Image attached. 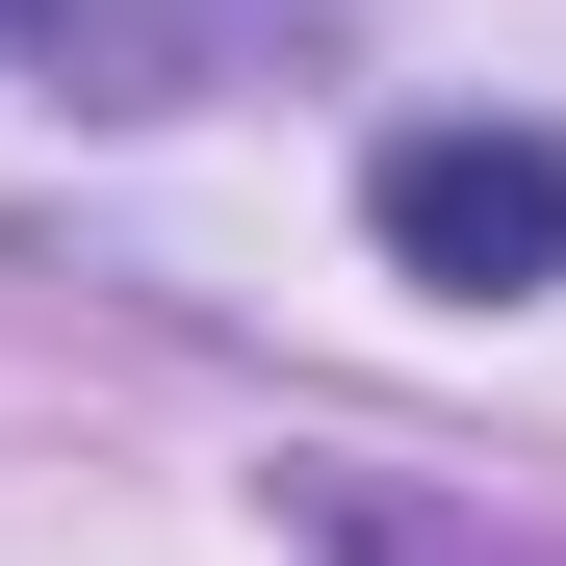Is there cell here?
I'll return each mask as SVG.
<instances>
[{"instance_id": "cell-1", "label": "cell", "mask_w": 566, "mask_h": 566, "mask_svg": "<svg viewBox=\"0 0 566 566\" xmlns=\"http://www.w3.org/2000/svg\"><path fill=\"white\" fill-rule=\"evenodd\" d=\"M360 232H387L412 283H463V310H515V283H566V129H387L360 155Z\"/></svg>"}]
</instances>
